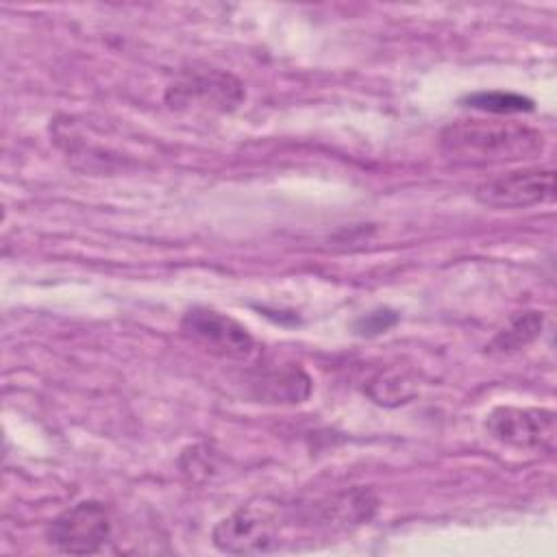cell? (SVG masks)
<instances>
[{
	"label": "cell",
	"instance_id": "7c38bea8",
	"mask_svg": "<svg viewBox=\"0 0 557 557\" xmlns=\"http://www.w3.org/2000/svg\"><path fill=\"white\" fill-rule=\"evenodd\" d=\"M396 322H398L396 311H392L387 307H379V309H372V311L363 313L355 322V333L361 335V337H374V335H381V333L389 331Z\"/></svg>",
	"mask_w": 557,
	"mask_h": 557
},
{
	"label": "cell",
	"instance_id": "30bf717a",
	"mask_svg": "<svg viewBox=\"0 0 557 557\" xmlns=\"http://www.w3.org/2000/svg\"><path fill=\"white\" fill-rule=\"evenodd\" d=\"M416 392L418 389L413 379L400 370H381L366 385V394L376 405H383V407L405 405L416 396Z\"/></svg>",
	"mask_w": 557,
	"mask_h": 557
},
{
	"label": "cell",
	"instance_id": "3957f363",
	"mask_svg": "<svg viewBox=\"0 0 557 557\" xmlns=\"http://www.w3.org/2000/svg\"><path fill=\"white\" fill-rule=\"evenodd\" d=\"M111 535V520L102 503L81 500L61 511L46 529V540L59 553H98Z\"/></svg>",
	"mask_w": 557,
	"mask_h": 557
},
{
	"label": "cell",
	"instance_id": "7a4b0ae2",
	"mask_svg": "<svg viewBox=\"0 0 557 557\" xmlns=\"http://www.w3.org/2000/svg\"><path fill=\"white\" fill-rule=\"evenodd\" d=\"M281 520L272 505H242L231 516L222 518L213 531L211 540L215 548L231 555H259L278 548Z\"/></svg>",
	"mask_w": 557,
	"mask_h": 557
},
{
	"label": "cell",
	"instance_id": "8992f818",
	"mask_svg": "<svg viewBox=\"0 0 557 557\" xmlns=\"http://www.w3.org/2000/svg\"><path fill=\"white\" fill-rule=\"evenodd\" d=\"M246 98L244 85L228 72H196L185 74L165 89V102L172 109H205L233 111Z\"/></svg>",
	"mask_w": 557,
	"mask_h": 557
},
{
	"label": "cell",
	"instance_id": "9c48e42d",
	"mask_svg": "<svg viewBox=\"0 0 557 557\" xmlns=\"http://www.w3.org/2000/svg\"><path fill=\"white\" fill-rule=\"evenodd\" d=\"M544 326V315L540 311H520L509 318V322L494 335L490 342V350L496 352H513L529 346L540 337Z\"/></svg>",
	"mask_w": 557,
	"mask_h": 557
},
{
	"label": "cell",
	"instance_id": "277c9868",
	"mask_svg": "<svg viewBox=\"0 0 557 557\" xmlns=\"http://www.w3.org/2000/svg\"><path fill=\"white\" fill-rule=\"evenodd\" d=\"M485 431L511 448L550 450L555 444V413L544 407L500 405L487 413Z\"/></svg>",
	"mask_w": 557,
	"mask_h": 557
},
{
	"label": "cell",
	"instance_id": "8fae6325",
	"mask_svg": "<svg viewBox=\"0 0 557 557\" xmlns=\"http://www.w3.org/2000/svg\"><path fill=\"white\" fill-rule=\"evenodd\" d=\"M463 102L472 109L487 113H527L533 111V100L513 91H474L463 98Z\"/></svg>",
	"mask_w": 557,
	"mask_h": 557
},
{
	"label": "cell",
	"instance_id": "5b68a950",
	"mask_svg": "<svg viewBox=\"0 0 557 557\" xmlns=\"http://www.w3.org/2000/svg\"><path fill=\"white\" fill-rule=\"evenodd\" d=\"M181 331L211 355L224 359H248L255 352V339L248 329L209 307L189 309L181 320Z\"/></svg>",
	"mask_w": 557,
	"mask_h": 557
},
{
	"label": "cell",
	"instance_id": "ba28073f",
	"mask_svg": "<svg viewBox=\"0 0 557 557\" xmlns=\"http://www.w3.org/2000/svg\"><path fill=\"white\" fill-rule=\"evenodd\" d=\"M255 396L265 403H302L311 394V379L298 366H281L259 372L252 379Z\"/></svg>",
	"mask_w": 557,
	"mask_h": 557
},
{
	"label": "cell",
	"instance_id": "52a82bcc",
	"mask_svg": "<svg viewBox=\"0 0 557 557\" xmlns=\"http://www.w3.org/2000/svg\"><path fill=\"white\" fill-rule=\"evenodd\" d=\"M553 170L524 168L507 172L481 183L474 191L476 200L492 209H527L553 200L555 196Z\"/></svg>",
	"mask_w": 557,
	"mask_h": 557
},
{
	"label": "cell",
	"instance_id": "6da1fadb",
	"mask_svg": "<svg viewBox=\"0 0 557 557\" xmlns=\"http://www.w3.org/2000/svg\"><path fill=\"white\" fill-rule=\"evenodd\" d=\"M544 135L520 122H457L442 131V152L461 163H498L535 157L544 150Z\"/></svg>",
	"mask_w": 557,
	"mask_h": 557
}]
</instances>
